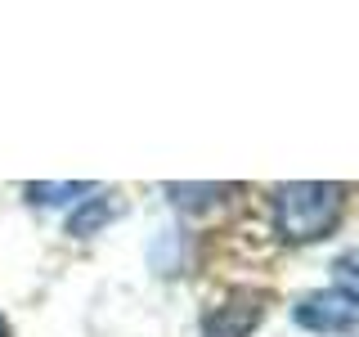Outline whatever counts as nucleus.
Returning <instances> with one entry per match:
<instances>
[{"instance_id":"obj_1","label":"nucleus","mask_w":359,"mask_h":337,"mask_svg":"<svg viewBox=\"0 0 359 337\" xmlns=\"http://www.w3.org/2000/svg\"><path fill=\"white\" fill-rule=\"evenodd\" d=\"M269 211H274V234L292 247L319 243L341 225L346 216V189L332 185V180H292V185H278L274 198H269Z\"/></svg>"},{"instance_id":"obj_2","label":"nucleus","mask_w":359,"mask_h":337,"mask_svg":"<svg viewBox=\"0 0 359 337\" xmlns=\"http://www.w3.org/2000/svg\"><path fill=\"white\" fill-rule=\"evenodd\" d=\"M292 319L310 333H355L359 329V306L351 297H341L337 288L328 292H310L292 306Z\"/></svg>"},{"instance_id":"obj_3","label":"nucleus","mask_w":359,"mask_h":337,"mask_svg":"<svg viewBox=\"0 0 359 337\" xmlns=\"http://www.w3.org/2000/svg\"><path fill=\"white\" fill-rule=\"evenodd\" d=\"M265 292H247L238 288L229 301H220L216 310L202 319V337H247L256 324L265 319Z\"/></svg>"},{"instance_id":"obj_4","label":"nucleus","mask_w":359,"mask_h":337,"mask_svg":"<svg viewBox=\"0 0 359 337\" xmlns=\"http://www.w3.org/2000/svg\"><path fill=\"white\" fill-rule=\"evenodd\" d=\"M108 220H112L108 198H81L72 207V216H67V234H72V239H90V234H99Z\"/></svg>"},{"instance_id":"obj_5","label":"nucleus","mask_w":359,"mask_h":337,"mask_svg":"<svg viewBox=\"0 0 359 337\" xmlns=\"http://www.w3.org/2000/svg\"><path fill=\"white\" fill-rule=\"evenodd\" d=\"M22 194H27V202L54 207V202L81 198V194H99V185H95V180H59V185H50V180H36V185H22Z\"/></svg>"},{"instance_id":"obj_6","label":"nucleus","mask_w":359,"mask_h":337,"mask_svg":"<svg viewBox=\"0 0 359 337\" xmlns=\"http://www.w3.org/2000/svg\"><path fill=\"white\" fill-rule=\"evenodd\" d=\"M332 288L359 306V247H355V252H341L332 261Z\"/></svg>"},{"instance_id":"obj_7","label":"nucleus","mask_w":359,"mask_h":337,"mask_svg":"<svg viewBox=\"0 0 359 337\" xmlns=\"http://www.w3.org/2000/svg\"><path fill=\"white\" fill-rule=\"evenodd\" d=\"M233 185H166V194H171L175 207H207L211 198L229 194Z\"/></svg>"},{"instance_id":"obj_8","label":"nucleus","mask_w":359,"mask_h":337,"mask_svg":"<svg viewBox=\"0 0 359 337\" xmlns=\"http://www.w3.org/2000/svg\"><path fill=\"white\" fill-rule=\"evenodd\" d=\"M0 337H9V319H5V315H0Z\"/></svg>"}]
</instances>
